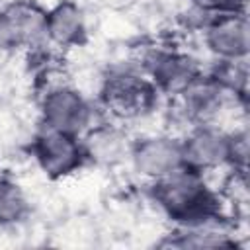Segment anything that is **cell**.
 Masks as SVG:
<instances>
[{"label":"cell","instance_id":"cell-15","mask_svg":"<svg viewBox=\"0 0 250 250\" xmlns=\"http://www.w3.org/2000/svg\"><path fill=\"white\" fill-rule=\"evenodd\" d=\"M189 6L203 18L230 12H246V0H189Z\"/></svg>","mask_w":250,"mask_h":250},{"label":"cell","instance_id":"cell-9","mask_svg":"<svg viewBox=\"0 0 250 250\" xmlns=\"http://www.w3.org/2000/svg\"><path fill=\"white\" fill-rule=\"evenodd\" d=\"M203 43L217 61H246L250 53V21L246 12L207 18L203 21Z\"/></svg>","mask_w":250,"mask_h":250},{"label":"cell","instance_id":"cell-10","mask_svg":"<svg viewBox=\"0 0 250 250\" xmlns=\"http://www.w3.org/2000/svg\"><path fill=\"white\" fill-rule=\"evenodd\" d=\"M182 143L184 166L201 174L229 168V131L219 125H191Z\"/></svg>","mask_w":250,"mask_h":250},{"label":"cell","instance_id":"cell-6","mask_svg":"<svg viewBox=\"0 0 250 250\" xmlns=\"http://www.w3.org/2000/svg\"><path fill=\"white\" fill-rule=\"evenodd\" d=\"M47 43V8L37 0H12L0 6V47L39 49Z\"/></svg>","mask_w":250,"mask_h":250},{"label":"cell","instance_id":"cell-3","mask_svg":"<svg viewBox=\"0 0 250 250\" xmlns=\"http://www.w3.org/2000/svg\"><path fill=\"white\" fill-rule=\"evenodd\" d=\"M37 111L39 125L72 135H82L98 121L92 100L72 82L49 84L39 96Z\"/></svg>","mask_w":250,"mask_h":250},{"label":"cell","instance_id":"cell-11","mask_svg":"<svg viewBox=\"0 0 250 250\" xmlns=\"http://www.w3.org/2000/svg\"><path fill=\"white\" fill-rule=\"evenodd\" d=\"M88 18L76 0H57L47 8V43L70 51L88 43Z\"/></svg>","mask_w":250,"mask_h":250},{"label":"cell","instance_id":"cell-5","mask_svg":"<svg viewBox=\"0 0 250 250\" xmlns=\"http://www.w3.org/2000/svg\"><path fill=\"white\" fill-rule=\"evenodd\" d=\"M180 117L191 125H219L223 115L234 105H246V100L230 94L211 72H201L178 96L172 98Z\"/></svg>","mask_w":250,"mask_h":250},{"label":"cell","instance_id":"cell-8","mask_svg":"<svg viewBox=\"0 0 250 250\" xmlns=\"http://www.w3.org/2000/svg\"><path fill=\"white\" fill-rule=\"evenodd\" d=\"M127 162L137 176L148 182L160 180L184 166L180 137L170 133H148L131 139Z\"/></svg>","mask_w":250,"mask_h":250},{"label":"cell","instance_id":"cell-1","mask_svg":"<svg viewBox=\"0 0 250 250\" xmlns=\"http://www.w3.org/2000/svg\"><path fill=\"white\" fill-rule=\"evenodd\" d=\"M148 195L178 227L221 223V195L209 186L205 174L191 168L182 166L160 180L148 182Z\"/></svg>","mask_w":250,"mask_h":250},{"label":"cell","instance_id":"cell-2","mask_svg":"<svg viewBox=\"0 0 250 250\" xmlns=\"http://www.w3.org/2000/svg\"><path fill=\"white\" fill-rule=\"evenodd\" d=\"M158 88L141 72V68L115 66L102 74L98 88V102L102 107L119 121L143 119L158 109Z\"/></svg>","mask_w":250,"mask_h":250},{"label":"cell","instance_id":"cell-7","mask_svg":"<svg viewBox=\"0 0 250 250\" xmlns=\"http://www.w3.org/2000/svg\"><path fill=\"white\" fill-rule=\"evenodd\" d=\"M141 72L158 88L162 96H178L201 72L195 57L174 47H150L141 57Z\"/></svg>","mask_w":250,"mask_h":250},{"label":"cell","instance_id":"cell-12","mask_svg":"<svg viewBox=\"0 0 250 250\" xmlns=\"http://www.w3.org/2000/svg\"><path fill=\"white\" fill-rule=\"evenodd\" d=\"M80 137L88 162L96 166L113 168L129 158L131 139L127 137L125 129H121L115 123L96 121Z\"/></svg>","mask_w":250,"mask_h":250},{"label":"cell","instance_id":"cell-14","mask_svg":"<svg viewBox=\"0 0 250 250\" xmlns=\"http://www.w3.org/2000/svg\"><path fill=\"white\" fill-rule=\"evenodd\" d=\"M246 127H238L229 131V170L248 172V154H250V141H248Z\"/></svg>","mask_w":250,"mask_h":250},{"label":"cell","instance_id":"cell-16","mask_svg":"<svg viewBox=\"0 0 250 250\" xmlns=\"http://www.w3.org/2000/svg\"><path fill=\"white\" fill-rule=\"evenodd\" d=\"M0 176H2V162H0Z\"/></svg>","mask_w":250,"mask_h":250},{"label":"cell","instance_id":"cell-13","mask_svg":"<svg viewBox=\"0 0 250 250\" xmlns=\"http://www.w3.org/2000/svg\"><path fill=\"white\" fill-rule=\"evenodd\" d=\"M31 213V201L25 189L12 178L0 176V229L21 225Z\"/></svg>","mask_w":250,"mask_h":250},{"label":"cell","instance_id":"cell-4","mask_svg":"<svg viewBox=\"0 0 250 250\" xmlns=\"http://www.w3.org/2000/svg\"><path fill=\"white\" fill-rule=\"evenodd\" d=\"M29 154L37 168L53 182L74 176L88 164L82 137L39 125L29 141Z\"/></svg>","mask_w":250,"mask_h":250}]
</instances>
